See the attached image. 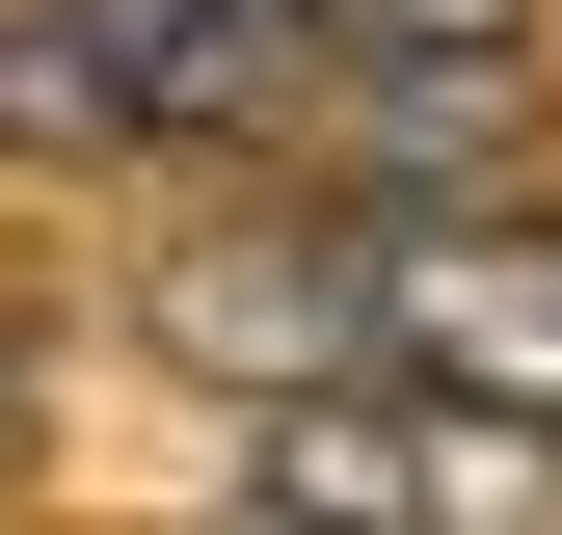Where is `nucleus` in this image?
I'll list each match as a JSON object with an SVG mask.
<instances>
[{
  "instance_id": "nucleus-1",
  "label": "nucleus",
  "mask_w": 562,
  "mask_h": 535,
  "mask_svg": "<svg viewBox=\"0 0 562 535\" xmlns=\"http://www.w3.org/2000/svg\"><path fill=\"white\" fill-rule=\"evenodd\" d=\"M348 349L456 455H536L562 429V215H375L348 241Z\"/></svg>"
},
{
  "instance_id": "nucleus-2",
  "label": "nucleus",
  "mask_w": 562,
  "mask_h": 535,
  "mask_svg": "<svg viewBox=\"0 0 562 535\" xmlns=\"http://www.w3.org/2000/svg\"><path fill=\"white\" fill-rule=\"evenodd\" d=\"M161 349H188V375H241V401H322V375H348V241H322V215L188 241V268H161Z\"/></svg>"
},
{
  "instance_id": "nucleus-3",
  "label": "nucleus",
  "mask_w": 562,
  "mask_h": 535,
  "mask_svg": "<svg viewBox=\"0 0 562 535\" xmlns=\"http://www.w3.org/2000/svg\"><path fill=\"white\" fill-rule=\"evenodd\" d=\"M456 429H375V401H268L241 429V535H456Z\"/></svg>"
},
{
  "instance_id": "nucleus-4",
  "label": "nucleus",
  "mask_w": 562,
  "mask_h": 535,
  "mask_svg": "<svg viewBox=\"0 0 562 535\" xmlns=\"http://www.w3.org/2000/svg\"><path fill=\"white\" fill-rule=\"evenodd\" d=\"M134 134H161L134 0H0V161H134Z\"/></svg>"
},
{
  "instance_id": "nucleus-5",
  "label": "nucleus",
  "mask_w": 562,
  "mask_h": 535,
  "mask_svg": "<svg viewBox=\"0 0 562 535\" xmlns=\"http://www.w3.org/2000/svg\"><path fill=\"white\" fill-rule=\"evenodd\" d=\"M322 54H348L375 107H482V81L536 54V0H322Z\"/></svg>"
},
{
  "instance_id": "nucleus-6",
  "label": "nucleus",
  "mask_w": 562,
  "mask_h": 535,
  "mask_svg": "<svg viewBox=\"0 0 562 535\" xmlns=\"http://www.w3.org/2000/svg\"><path fill=\"white\" fill-rule=\"evenodd\" d=\"M0 455H27V295H0Z\"/></svg>"
}]
</instances>
